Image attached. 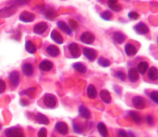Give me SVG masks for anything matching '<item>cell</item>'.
Returning <instances> with one entry per match:
<instances>
[{"label": "cell", "mask_w": 158, "mask_h": 137, "mask_svg": "<svg viewBox=\"0 0 158 137\" xmlns=\"http://www.w3.org/2000/svg\"><path fill=\"white\" fill-rule=\"evenodd\" d=\"M35 16L33 13L30 12H27V11H24V12H22L19 15V17L20 21L25 23L32 22L35 20Z\"/></svg>", "instance_id": "obj_5"}, {"label": "cell", "mask_w": 158, "mask_h": 137, "mask_svg": "<svg viewBox=\"0 0 158 137\" xmlns=\"http://www.w3.org/2000/svg\"><path fill=\"white\" fill-rule=\"evenodd\" d=\"M23 71L26 76H32L33 74V66L30 64V63H26L23 65Z\"/></svg>", "instance_id": "obj_25"}, {"label": "cell", "mask_w": 158, "mask_h": 137, "mask_svg": "<svg viewBox=\"0 0 158 137\" xmlns=\"http://www.w3.org/2000/svg\"><path fill=\"white\" fill-rule=\"evenodd\" d=\"M128 78L131 82H136L139 79V73L137 68H131L128 71Z\"/></svg>", "instance_id": "obj_20"}, {"label": "cell", "mask_w": 158, "mask_h": 137, "mask_svg": "<svg viewBox=\"0 0 158 137\" xmlns=\"http://www.w3.org/2000/svg\"><path fill=\"white\" fill-rule=\"evenodd\" d=\"M15 12H16V7H15V6H11L10 7L4 8L2 10H0V17H2V18L9 17L14 15Z\"/></svg>", "instance_id": "obj_11"}, {"label": "cell", "mask_w": 158, "mask_h": 137, "mask_svg": "<svg viewBox=\"0 0 158 137\" xmlns=\"http://www.w3.org/2000/svg\"><path fill=\"white\" fill-rule=\"evenodd\" d=\"M9 79H10L11 82H12V85L14 87L18 86L19 83V74L16 70H13L9 74Z\"/></svg>", "instance_id": "obj_18"}, {"label": "cell", "mask_w": 158, "mask_h": 137, "mask_svg": "<svg viewBox=\"0 0 158 137\" xmlns=\"http://www.w3.org/2000/svg\"><path fill=\"white\" fill-rule=\"evenodd\" d=\"M114 1H117V0H114Z\"/></svg>", "instance_id": "obj_46"}, {"label": "cell", "mask_w": 158, "mask_h": 137, "mask_svg": "<svg viewBox=\"0 0 158 137\" xmlns=\"http://www.w3.org/2000/svg\"><path fill=\"white\" fill-rule=\"evenodd\" d=\"M50 37L53 41L59 44H62L63 43V38L61 34L56 30H52L50 33Z\"/></svg>", "instance_id": "obj_13"}, {"label": "cell", "mask_w": 158, "mask_h": 137, "mask_svg": "<svg viewBox=\"0 0 158 137\" xmlns=\"http://www.w3.org/2000/svg\"><path fill=\"white\" fill-rule=\"evenodd\" d=\"M52 67H53V64L49 60H43L40 63V65H39V68L45 72L49 71L52 70Z\"/></svg>", "instance_id": "obj_12"}, {"label": "cell", "mask_w": 158, "mask_h": 137, "mask_svg": "<svg viewBox=\"0 0 158 137\" xmlns=\"http://www.w3.org/2000/svg\"><path fill=\"white\" fill-rule=\"evenodd\" d=\"M97 130L102 137H108L107 128L103 123H99L97 124Z\"/></svg>", "instance_id": "obj_27"}, {"label": "cell", "mask_w": 158, "mask_h": 137, "mask_svg": "<svg viewBox=\"0 0 158 137\" xmlns=\"http://www.w3.org/2000/svg\"><path fill=\"white\" fill-rule=\"evenodd\" d=\"M79 114L81 117L86 120H89L91 116V113L89 110L84 106H80L79 107Z\"/></svg>", "instance_id": "obj_22"}, {"label": "cell", "mask_w": 158, "mask_h": 137, "mask_svg": "<svg viewBox=\"0 0 158 137\" xmlns=\"http://www.w3.org/2000/svg\"><path fill=\"white\" fill-rule=\"evenodd\" d=\"M44 15H45V17H46V18H47V19H49V20H52L53 18H56V16L55 12L52 10H51V9L46 11V12H45Z\"/></svg>", "instance_id": "obj_34"}, {"label": "cell", "mask_w": 158, "mask_h": 137, "mask_svg": "<svg viewBox=\"0 0 158 137\" xmlns=\"http://www.w3.org/2000/svg\"><path fill=\"white\" fill-rule=\"evenodd\" d=\"M1 128H2V126L0 125V130H1Z\"/></svg>", "instance_id": "obj_45"}, {"label": "cell", "mask_w": 158, "mask_h": 137, "mask_svg": "<svg viewBox=\"0 0 158 137\" xmlns=\"http://www.w3.org/2000/svg\"><path fill=\"white\" fill-rule=\"evenodd\" d=\"M28 2H29V0H13L12 2V6L16 7L19 6H24Z\"/></svg>", "instance_id": "obj_35"}, {"label": "cell", "mask_w": 158, "mask_h": 137, "mask_svg": "<svg viewBox=\"0 0 158 137\" xmlns=\"http://www.w3.org/2000/svg\"><path fill=\"white\" fill-rule=\"evenodd\" d=\"M86 94L89 99H95L97 96V89L93 84H89L86 90Z\"/></svg>", "instance_id": "obj_26"}, {"label": "cell", "mask_w": 158, "mask_h": 137, "mask_svg": "<svg viewBox=\"0 0 158 137\" xmlns=\"http://www.w3.org/2000/svg\"><path fill=\"white\" fill-rule=\"evenodd\" d=\"M73 128L74 132L76 133H78V134H80L83 132V128H82L81 126L75 122H73Z\"/></svg>", "instance_id": "obj_36"}, {"label": "cell", "mask_w": 158, "mask_h": 137, "mask_svg": "<svg viewBox=\"0 0 158 137\" xmlns=\"http://www.w3.org/2000/svg\"><path fill=\"white\" fill-rule=\"evenodd\" d=\"M46 52H47L49 56L52 57V58H56V57L59 56L60 54L59 48L57 46L53 45V44L49 45L46 48Z\"/></svg>", "instance_id": "obj_14"}, {"label": "cell", "mask_w": 158, "mask_h": 137, "mask_svg": "<svg viewBox=\"0 0 158 137\" xmlns=\"http://www.w3.org/2000/svg\"><path fill=\"white\" fill-rule=\"evenodd\" d=\"M134 29L138 35H146V34H148L149 32V29H148V25L143 22H140L136 25L134 26Z\"/></svg>", "instance_id": "obj_10"}, {"label": "cell", "mask_w": 158, "mask_h": 137, "mask_svg": "<svg viewBox=\"0 0 158 137\" xmlns=\"http://www.w3.org/2000/svg\"><path fill=\"white\" fill-rule=\"evenodd\" d=\"M117 137H129V134L123 130H120L117 133Z\"/></svg>", "instance_id": "obj_44"}, {"label": "cell", "mask_w": 158, "mask_h": 137, "mask_svg": "<svg viewBox=\"0 0 158 137\" xmlns=\"http://www.w3.org/2000/svg\"><path fill=\"white\" fill-rule=\"evenodd\" d=\"M100 99L106 104H110L112 101V97H111L110 93L107 90H102L100 93Z\"/></svg>", "instance_id": "obj_16"}, {"label": "cell", "mask_w": 158, "mask_h": 137, "mask_svg": "<svg viewBox=\"0 0 158 137\" xmlns=\"http://www.w3.org/2000/svg\"><path fill=\"white\" fill-rule=\"evenodd\" d=\"M69 27L70 28V29H71V30H72V31H73V30L76 31L77 29H78L79 25H78V23H77V21H75V20L70 19V20H69Z\"/></svg>", "instance_id": "obj_37"}, {"label": "cell", "mask_w": 158, "mask_h": 137, "mask_svg": "<svg viewBox=\"0 0 158 137\" xmlns=\"http://www.w3.org/2000/svg\"><path fill=\"white\" fill-rule=\"evenodd\" d=\"M55 129L60 134L66 135L69 132V127L67 124L64 122H57L55 125Z\"/></svg>", "instance_id": "obj_8"}, {"label": "cell", "mask_w": 158, "mask_h": 137, "mask_svg": "<svg viewBox=\"0 0 158 137\" xmlns=\"http://www.w3.org/2000/svg\"><path fill=\"white\" fill-rule=\"evenodd\" d=\"M124 51L125 53H126V55H127L128 57L134 56L137 52V48H136L135 46H134V44H131V43H128V44H127L126 45H125Z\"/></svg>", "instance_id": "obj_15"}, {"label": "cell", "mask_w": 158, "mask_h": 137, "mask_svg": "<svg viewBox=\"0 0 158 137\" xmlns=\"http://www.w3.org/2000/svg\"><path fill=\"white\" fill-rule=\"evenodd\" d=\"M107 6H109L110 9L114 12H120L122 10V6L117 2V1H114V0H108Z\"/></svg>", "instance_id": "obj_21"}, {"label": "cell", "mask_w": 158, "mask_h": 137, "mask_svg": "<svg viewBox=\"0 0 158 137\" xmlns=\"http://www.w3.org/2000/svg\"><path fill=\"white\" fill-rule=\"evenodd\" d=\"M35 120L39 124H43V125H49V120L46 116H45L43 113H38L35 116Z\"/></svg>", "instance_id": "obj_19"}, {"label": "cell", "mask_w": 158, "mask_h": 137, "mask_svg": "<svg viewBox=\"0 0 158 137\" xmlns=\"http://www.w3.org/2000/svg\"><path fill=\"white\" fill-rule=\"evenodd\" d=\"M97 62H98L99 65L103 67H107L110 65V61L104 58H100L98 61H97Z\"/></svg>", "instance_id": "obj_32"}, {"label": "cell", "mask_w": 158, "mask_h": 137, "mask_svg": "<svg viewBox=\"0 0 158 137\" xmlns=\"http://www.w3.org/2000/svg\"><path fill=\"white\" fill-rule=\"evenodd\" d=\"M128 17H129V18L132 20H137V19H138L139 17H140V15H139V14L137 13V12L131 11V12H130L129 13H128Z\"/></svg>", "instance_id": "obj_39"}, {"label": "cell", "mask_w": 158, "mask_h": 137, "mask_svg": "<svg viewBox=\"0 0 158 137\" xmlns=\"http://www.w3.org/2000/svg\"><path fill=\"white\" fill-rule=\"evenodd\" d=\"M80 39L82 43L86 44H91L95 41V36L89 32H85L81 34Z\"/></svg>", "instance_id": "obj_4"}, {"label": "cell", "mask_w": 158, "mask_h": 137, "mask_svg": "<svg viewBox=\"0 0 158 137\" xmlns=\"http://www.w3.org/2000/svg\"><path fill=\"white\" fill-rule=\"evenodd\" d=\"M115 74H116V77H117V78H118L120 80H121L122 81H124L125 80H126V78H127L126 74H125L123 71H121V70L117 71L116 72Z\"/></svg>", "instance_id": "obj_40"}, {"label": "cell", "mask_w": 158, "mask_h": 137, "mask_svg": "<svg viewBox=\"0 0 158 137\" xmlns=\"http://www.w3.org/2000/svg\"><path fill=\"white\" fill-rule=\"evenodd\" d=\"M112 38L117 44H121L122 43L124 42L125 39H126V37H125V35H123V33H121V32H116L113 34Z\"/></svg>", "instance_id": "obj_17"}, {"label": "cell", "mask_w": 158, "mask_h": 137, "mask_svg": "<svg viewBox=\"0 0 158 137\" xmlns=\"http://www.w3.org/2000/svg\"><path fill=\"white\" fill-rule=\"evenodd\" d=\"M146 120H147V123H148L150 126H152L154 124V119L151 115H148V116H147Z\"/></svg>", "instance_id": "obj_43"}, {"label": "cell", "mask_w": 158, "mask_h": 137, "mask_svg": "<svg viewBox=\"0 0 158 137\" xmlns=\"http://www.w3.org/2000/svg\"><path fill=\"white\" fill-rule=\"evenodd\" d=\"M56 25L60 30H62L63 32L67 34L68 35H70L71 34H72V30H71L70 28L66 24V22H64V21H57Z\"/></svg>", "instance_id": "obj_24"}, {"label": "cell", "mask_w": 158, "mask_h": 137, "mask_svg": "<svg viewBox=\"0 0 158 137\" xmlns=\"http://www.w3.org/2000/svg\"><path fill=\"white\" fill-rule=\"evenodd\" d=\"M25 48L29 54H34L36 51V47L31 41H27L25 44Z\"/></svg>", "instance_id": "obj_29"}, {"label": "cell", "mask_w": 158, "mask_h": 137, "mask_svg": "<svg viewBox=\"0 0 158 137\" xmlns=\"http://www.w3.org/2000/svg\"><path fill=\"white\" fill-rule=\"evenodd\" d=\"M112 13L110 12H109V11H104V12H103L100 14V17L103 20H105V21H109V20H110L112 18Z\"/></svg>", "instance_id": "obj_33"}, {"label": "cell", "mask_w": 158, "mask_h": 137, "mask_svg": "<svg viewBox=\"0 0 158 137\" xmlns=\"http://www.w3.org/2000/svg\"><path fill=\"white\" fill-rule=\"evenodd\" d=\"M5 135L6 137H25L23 130L19 127H12L6 129Z\"/></svg>", "instance_id": "obj_2"}, {"label": "cell", "mask_w": 158, "mask_h": 137, "mask_svg": "<svg viewBox=\"0 0 158 137\" xmlns=\"http://www.w3.org/2000/svg\"><path fill=\"white\" fill-rule=\"evenodd\" d=\"M83 55L89 61H93L97 58V52L94 49L89 48H84L83 50Z\"/></svg>", "instance_id": "obj_9"}, {"label": "cell", "mask_w": 158, "mask_h": 137, "mask_svg": "<svg viewBox=\"0 0 158 137\" xmlns=\"http://www.w3.org/2000/svg\"><path fill=\"white\" fill-rule=\"evenodd\" d=\"M68 49L70 53V55L73 58H78L80 57L81 52H80V47L77 43H71L68 46Z\"/></svg>", "instance_id": "obj_6"}, {"label": "cell", "mask_w": 158, "mask_h": 137, "mask_svg": "<svg viewBox=\"0 0 158 137\" xmlns=\"http://www.w3.org/2000/svg\"><path fill=\"white\" fill-rule=\"evenodd\" d=\"M129 116L131 118L133 121H134L135 124H138L141 122V116L139 115V113H137V112H134V111H130L129 112Z\"/></svg>", "instance_id": "obj_30"}, {"label": "cell", "mask_w": 158, "mask_h": 137, "mask_svg": "<svg viewBox=\"0 0 158 137\" xmlns=\"http://www.w3.org/2000/svg\"><path fill=\"white\" fill-rule=\"evenodd\" d=\"M150 98L151 99V101H154L155 104H157L158 103V93L157 91H152L151 93H150Z\"/></svg>", "instance_id": "obj_38"}, {"label": "cell", "mask_w": 158, "mask_h": 137, "mask_svg": "<svg viewBox=\"0 0 158 137\" xmlns=\"http://www.w3.org/2000/svg\"><path fill=\"white\" fill-rule=\"evenodd\" d=\"M138 73L140 74H144L147 70H148V63L147 61H141L138 64L137 68Z\"/></svg>", "instance_id": "obj_28"}, {"label": "cell", "mask_w": 158, "mask_h": 137, "mask_svg": "<svg viewBox=\"0 0 158 137\" xmlns=\"http://www.w3.org/2000/svg\"><path fill=\"white\" fill-rule=\"evenodd\" d=\"M48 29V25L46 22L44 21H41L35 25L33 27V32L36 35H42Z\"/></svg>", "instance_id": "obj_7"}, {"label": "cell", "mask_w": 158, "mask_h": 137, "mask_svg": "<svg viewBox=\"0 0 158 137\" xmlns=\"http://www.w3.org/2000/svg\"><path fill=\"white\" fill-rule=\"evenodd\" d=\"M131 103H132L133 106L137 110H143L146 107V101L140 96L133 97Z\"/></svg>", "instance_id": "obj_3"}, {"label": "cell", "mask_w": 158, "mask_h": 137, "mask_svg": "<svg viewBox=\"0 0 158 137\" xmlns=\"http://www.w3.org/2000/svg\"><path fill=\"white\" fill-rule=\"evenodd\" d=\"M37 137H47V131L46 128H41L37 133Z\"/></svg>", "instance_id": "obj_41"}, {"label": "cell", "mask_w": 158, "mask_h": 137, "mask_svg": "<svg viewBox=\"0 0 158 137\" xmlns=\"http://www.w3.org/2000/svg\"><path fill=\"white\" fill-rule=\"evenodd\" d=\"M43 104L46 107L49 109H53L56 107L57 99L53 94L51 93H46L43 99Z\"/></svg>", "instance_id": "obj_1"}, {"label": "cell", "mask_w": 158, "mask_h": 137, "mask_svg": "<svg viewBox=\"0 0 158 137\" xmlns=\"http://www.w3.org/2000/svg\"><path fill=\"white\" fill-rule=\"evenodd\" d=\"M6 89V83L2 81V80L0 79V94H2V93H4L5 90Z\"/></svg>", "instance_id": "obj_42"}, {"label": "cell", "mask_w": 158, "mask_h": 137, "mask_svg": "<svg viewBox=\"0 0 158 137\" xmlns=\"http://www.w3.org/2000/svg\"><path fill=\"white\" fill-rule=\"evenodd\" d=\"M148 77L151 81H156L158 79V70L157 67H151L148 73Z\"/></svg>", "instance_id": "obj_23"}, {"label": "cell", "mask_w": 158, "mask_h": 137, "mask_svg": "<svg viewBox=\"0 0 158 137\" xmlns=\"http://www.w3.org/2000/svg\"><path fill=\"white\" fill-rule=\"evenodd\" d=\"M73 67L77 71H78L79 73L84 74L86 72V66H85L84 64H82V63H80V62L75 63V64L73 65Z\"/></svg>", "instance_id": "obj_31"}]
</instances>
